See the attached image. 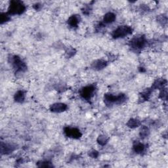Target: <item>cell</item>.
Returning <instances> with one entry per match:
<instances>
[{
    "instance_id": "cell-1",
    "label": "cell",
    "mask_w": 168,
    "mask_h": 168,
    "mask_svg": "<svg viewBox=\"0 0 168 168\" xmlns=\"http://www.w3.org/2000/svg\"><path fill=\"white\" fill-rule=\"evenodd\" d=\"M125 94H120L118 95H114L112 94H106L104 96L105 103L107 105H112L114 104H122L125 101Z\"/></svg>"
},
{
    "instance_id": "cell-2",
    "label": "cell",
    "mask_w": 168,
    "mask_h": 168,
    "mask_svg": "<svg viewBox=\"0 0 168 168\" xmlns=\"http://www.w3.org/2000/svg\"><path fill=\"white\" fill-rule=\"evenodd\" d=\"M26 7L22 2L18 1H13L10 2L9 13L11 15H20L25 10Z\"/></svg>"
},
{
    "instance_id": "cell-3",
    "label": "cell",
    "mask_w": 168,
    "mask_h": 168,
    "mask_svg": "<svg viewBox=\"0 0 168 168\" xmlns=\"http://www.w3.org/2000/svg\"><path fill=\"white\" fill-rule=\"evenodd\" d=\"M132 32V28L127 26H120L113 32L112 36L114 38H123Z\"/></svg>"
},
{
    "instance_id": "cell-4",
    "label": "cell",
    "mask_w": 168,
    "mask_h": 168,
    "mask_svg": "<svg viewBox=\"0 0 168 168\" xmlns=\"http://www.w3.org/2000/svg\"><path fill=\"white\" fill-rule=\"evenodd\" d=\"M146 44V39L143 36H136L130 42L131 47L135 50L141 49Z\"/></svg>"
},
{
    "instance_id": "cell-5",
    "label": "cell",
    "mask_w": 168,
    "mask_h": 168,
    "mask_svg": "<svg viewBox=\"0 0 168 168\" xmlns=\"http://www.w3.org/2000/svg\"><path fill=\"white\" fill-rule=\"evenodd\" d=\"M12 64L17 71H24L26 70V66L25 63L17 56H14L12 58Z\"/></svg>"
},
{
    "instance_id": "cell-6",
    "label": "cell",
    "mask_w": 168,
    "mask_h": 168,
    "mask_svg": "<svg viewBox=\"0 0 168 168\" xmlns=\"http://www.w3.org/2000/svg\"><path fill=\"white\" fill-rule=\"evenodd\" d=\"M94 90H95V89L93 85L85 87L80 91V95L85 99H90L91 97L93 95Z\"/></svg>"
},
{
    "instance_id": "cell-7",
    "label": "cell",
    "mask_w": 168,
    "mask_h": 168,
    "mask_svg": "<svg viewBox=\"0 0 168 168\" xmlns=\"http://www.w3.org/2000/svg\"><path fill=\"white\" fill-rule=\"evenodd\" d=\"M64 133L68 136L74 139L80 138L81 134L79 130L73 127H66L64 130Z\"/></svg>"
},
{
    "instance_id": "cell-8",
    "label": "cell",
    "mask_w": 168,
    "mask_h": 168,
    "mask_svg": "<svg viewBox=\"0 0 168 168\" xmlns=\"http://www.w3.org/2000/svg\"><path fill=\"white\" fill-rule=\"evenodd\" d=\"M16 146L13 144L10 143H1V152L4 154H9L14 151Z\"/></svg>"
},
{
    "instance_id": "cell-9",
    "label": "cell",
    "mask_w": 168,
    "mask_h": 168,
    "mask_svg": "<svg viewBox=\"0 0 168 168\" xmlns=\"http://www.w3.org/2000/svg\"><path fill=\"white\" fill-rule=\"evenodd\" d=\"M67 106L63 103H55L51 105V110L54 112H62L67 109Z\"/></svg>"
},
{
    "instance_id": "cell-10",
    "label": "cell",
    "mask_w": 168,
    "mask_h": 168,
    "mask_svg": "<svg viewBox=\"0 0 168 168\" xmlns=\"http://www.w3.org/2000/svg\"><path fill=\"white\" fill-rule=\"evenodd\" d=\"M79 21H80V17L77 15H73L70 17L69 19H68V22L69 25L72 27H76L78 26Z\"/></svg>"
},
{
    "instance_id": "cell-11",
    "label": "cell",
    "mask_w": 168,
    "mask_h": 168,
    "mask_svg": "<svg viewBox=\"0 0 168 168\" xmlns=\"http://www.w3.org/2000/svg\"><path fill=\"white\" fill-rule=\"evenodd\" d=\"M116 20V15L112 13H108L104 17V22L106 24H110L114 22Z\"/></svg>"
},
{
    "instance_id": "cell-12",
    "label": "cell",
    "mask_w": 168,
    "mask_h": 168,
    "mask_svg": "<svg viewBox=\"0 0 168 168\" xmlns=\"http://www.w3.org/2000/svg\"><path fill=\"white\" fill-rule=\"evenodd\" d=\"M106 66V62L103 60H98L93 64V66L96 70H101Z\"/></svg>"
},
{
    "instance_id": "cell-13",
    "label": "cell",
    "mask_w": 168,
    "mask_h": 168,
    "mask_svg": "<svg viewBox=\"0 0 168 168\" xmlns=\"http://www.w3.org/2000/svg\"><path fill=\"white\" fill-rule=\"evenodd\" d=\"M133 148L134 150L136 153H142L144 150V149H145V146L144 145V144L138 142V143H136L134 144Z\"/></svg>"
},
{
    "instance_id": "cell-14",
    "label": "cell",
    "mask_w": 168,
    "mask_h": 168,
    "mask_svg": "<svg viewBox=\"0 0 168 168\" xmlns=\"http://www.w3.org/2000/svg\"><path fill=\"white\" fill-rule=\"evenodd\" d=\"M24 97H25V94H24V91H19L15 94V99L17 102H22V101H24Z\"/></svg>"
},
{
    "instance_id": "cell-15",
    "label": "cell",
    "mask_w": 168,
    "mask_h": 168,
    "mask_svg": "<svg viewBox=\"0 0 168 168\" xmlns=\"http://www.w3.org/2000/svg\"><path fill=\"white\" fill-rule=\"evenodd\" d=\"M139 125H140V122L136 119H131L127 123V125L131 128L138 127Z\"/></svg>"
},
{
    "instance_id": "cell-16",
    "label": "cell",
    "mask_w": 168,
    "mask_h": 168,
    "mask_svg": "<svg viewBox=\"0 0 168 168\" xmlns=\"http://www.w3.org/2000/svg\"><path fill=\"white\" fill-rule=\"evenodd\" d=\"M148 133H149L148 129L145 127V126H143L141 130L140 135L141 136V137H145V136L148 135Z\"/></svg>"
},
{
    "instance_id": "cell-17",
    "label": "cell",
    "mask_w": 168,
    "mask_h": 168,
    "mask_svg": "<svg viewBox=\"0 0 168 168\" xmlns=\"http://www.w3.org/2000/svg\"><path fill=\"white\" fill-rule=\"evenodd\" d=\"M107 141H108V139L106 138V136H105L104 135L100 136L98 139L99 143L100 144H101V145H104V144L107 143Z\"/></svg>"
},
{
    "instance_id": "cell-18",
    "label": "cell",
    "mask_w": 168,
    "mask_h": 168,
    "mask_svg": "<svg viewBox=\"0 0 168 168\" xmlns=\"http://www.w3.org/2000/svg\"><path fill=\"white\" fill-rule=\"evenodd\" d=\"M41 165H38L39 167H52V165L51 164V163H49L48 162H43L41 163H39Z\"/></svg>"
},
{
    "instance_id": "cell-19",
    "label": "cell",
    "mask_w": 168,
    "mask_h": 168,
    "mask_svg": "<svg viewBox=\"0 0 168 168\" xmlns=\"http://www.w3.org/2000/svg\"><path fill=\"white\" fill-rule=\"evenodd\" d=\"M9 20V15H7L5 14V13H4V14H1V23H3L4 22H6Z\"/></svg>"
},
{
    "instance_id": "cell-20",
    "label": "cell",
    "mask_w": 168,
    "mask_h": 168,
    "mask_svg": "<svg viewBox=\"0 0 168 168\" xmlns=\"http://www.w3.org/2000/svg\"><path fill=\"white\" fill-rule=\"evenodd\" d=\"M93 155H91V156H92L93 158H96L97 156H98V153H97V152L96 151H93L91 152Z\"/></svg>"
}]
</instances>
